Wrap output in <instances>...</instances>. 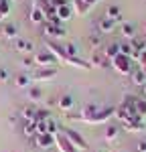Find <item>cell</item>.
Segmentation results:
<instances>
[{
  "mask_svg": "<svg viewBox=\"0 0 146 152\" xmlns=\"http://www.w3.org/2000/svg\"><path fill=\"white\" fill-rule=\"evenodd\" d=\"M116 107H97V105H85L79 112V122L85 124H106L114 116Z\"/></svg>",
  "mask_w": 146,
  "mask_h": 152,
  "instance_id": "obj_1",
  "label": "cell"
},
{
  "mask_svg": "<svg viewBox=\"0 0 146 152\" xmlns=\"http://www.w3.org/2000/svg\"><path fill=\"white\" fill-rule=\"evenodd\" d=\"M61 132H63V134L67 136V140L71 142L73 146L77 148V150H83V152L89 150V144L85 142V138L81 136V134H79V132H77V130H73V128H65V130H61Z\"/></svg>",
  "mask_w": 146,
  "mask_h": 152,
  "instance_id": "obj_2",
  "label": "cell"
},
{
  "mask_svg": "<svg viewBox=\"0 0 146 152\" xmlns=\"http://www.w3.org/2000/svg\"><path fill=\"white\" fill-rule=\"evenodd\" d=\"M112 67L118 71L120 75H130L132 73V59L120 53V55H116V57L112 59Z\"/></svg>",
  "mask_w": 146,
  "mask_h": 152,
  "instance_id": "obj_3",
  "label": "cell"
},
{
  "mask_svg": "<svg viewBox=\"0 0 146 152\" xmlns=\"http://www.w3.org/2000/svg\"><path fill=\"white\" fill-rule=\"evenodd\" d=\"M47 51H49V53H53L55 59H57V61H63V63L67 61V57H69V55H67V51H65V45H59V43H57V41H53V39L47 41Z\"/></svg>",
  "mask_w": 146,
  "mask_h": 152,
  "instance_id": "obj_4",
  "label": "cell"
},
{
  "mask_svg": "<svg viewBox=\"0 0 146 152\" xmlns=\"http://www.w3.org/2000/svg\"><path fill=\"white\" fill-rule=\"evenodd\" d=\"M43 33L47 37H51L53 41H55V39H63V37L67 35V31H65L61 24H51V23H43Z\"/></svg>",
  "mask_w": 146,
  "mask_h": 152,
  "instance_id": "obj_5",
  "label": "cell"
},
{
  "mask_svg": "<svg viewBox=\"0 0 146 152\" xmlns=\"http://www.w3.org/2000/svg\"><path fill=\"white\" fill-rule=\"evenodd\" d=\"M55 75H57V69H55V67H39V69L33 73L31 79H35V81H49V79H53Z\"/></svg>",
  "mask_w": 146,
  "mask_h": 152,
  "instance_id": "obj_6",
  "label": "cell"
},
{
  "mask_svg": "<svg viewBox=\"0 0 146 152\" xmlns=\"http://www.w3.org/2000/svg\"><path fill=\"white\" fill-rule=\"evenodd\" d=\"M55 146H57V150H59V152H77V148L67 140V136H65L61 130H59V134L55 136Z\"/></svg>",
  "mask_w": 146,
  "mask_h": 152,
  "instance_id": "obj_7",
  "label": "cell"
},
{
  "mask_svg": "<svg viewBox=\"0 0 146 152\" xmlns=\"http://www.w3.org/2000/svg\"><path fill=\"white\" fill-rule=\"evenodd\" d=\"M89 63H91V65H96V67H110V65H112V61L104 55V49H101V51H99V49H93Z\"/></svg>",
  "mask_w": 146,
  "mask_h": 152,
  "instance_id": "obj_8",
  "label": "cell"
},
{
  "mask_svg": "<svg viewBox=\"0 0 146 152\" xmlns=\"http://www.w3.org/2000/svg\"><path fill=\"white\" fill-rule=\"evenodd\" d=\"M57 59L53 53H49V51H41V53H36L35 55V63L39 67H53V63H55Z\"/></svg>",
  "mask_w": 146,
  "mask_h": 152,
  "instance_id": "obj_9",
  "label": "cell"
},
{
  "mask_svg": "<svg viewBox=\"0 0 146 152\" xmlns=\"http://www.w3.org/2000/svg\"><path fill=\"white\" fill-rule=\"evenodd\" d=\"M35 144L39 146V148H43V150H47V148H51V146H55V136L53 134H36L35 136Z\"/></svg>",
  "mask_w": 146,
  "mask_h": 152,
  "instance_id": "obj_10",
  "label": "cell"
},
{
  "mask_svg": "<svg viewBox=\"0 0 146 152\" xmlns=\"http://www.w3.org/2000/svg\"><path fill=\"white\" fill-rule=\"evenodd\" d=\"M124 128L128 130V132H144V118L134 116L132 120H128L124 124Z\"/></svg>",
  "mask_w": 146,
  "mask_h": 152,
  "instance_id": "obj_11",
  "label": "cell"
},
{
  "mask_svg": "<svg viewBox=\"0 0 146 152\" xmlns=\"http://www.w3.org/2000/svg\"><path fill=\"white\" fill-rule=\"evenodd\" d=\"M28 20H31L33 24H43L45 23V14H43V10H41L39 6L33 4V8H31V12H28Z\"/></svg>",
  "mask_w": 146,
  "mask_h": 152,
  "instance_id": "obj_12",
  "label": "cell"
},
{
  "mask_svg": "<svg viewBox=\"0 0 146 152\" xmlns=\"http://www.w3.org/2000/svg\"><path fill=\"white\" fill-rule=\"evenodd\" d=\"M97 26H99V33L108 35V33H112V31L116 28V20H112V18H108V16H104V18L97 23Z\"/></svg>",
  "mask_w": 146,
  "mask_h": 152,
  "instance_id": "obj_13",
  "label": "cell"
},
{
  "mask_svg": "<svg viewBox=\"0 0 146 152\" xmlns=\"http://www.w3.org/2000/svg\"><path fill=\"white\" fill-rule=\"evenodd\" d=\"M73 10L77 12L79 16H85L91 8H89V4H87L85 0H73Z\"/></svg>",
  "mask_w": 146,
  "mask_h": 152,
  "instance_id": "obj_14",
  "label": "cell"
},
{
  "mask_svg": "<svg viewBox=\"0 0 146 152\" xmlns=\"http://www.w3.org/2000/svg\"><path fill=\"white\" fill-rule=\"evenodd\" d=\"M104 55H106L110 61L116 57V55H120V43H110V45H106V47H104Z\"/></svg>",
  "mask_w": 146,
  "mask_h": 152,
  "instance_id": "obj_15",
  "label": "cell"
},
{
  "mask_svg": "<svg viewBox=\"0 0 146 152\" xmlns=\"http://www.w3.org/2000/svg\"><path fill=\"white\" fill-rule=\"evenodd\" d=\"M57 104H59V110H63V112H69V110H71L73 107V97L69 94H63L59 97V102H57Z\"/></svg>",
  "mask_w": 146,
  "mask_h": 152,
  "instance_id": "obj_16",
  "label": "cell"
},
{
  "mask_svg": "<svg viewBox=\"0 0 146 152\" xmlns=\"http://www.w3.org/2000/svg\"><path fill=\"white\" fill-rule=\"evenodd\" d=\"M71 14H73V8L69 6V4H65V6H59V8H57V18H59L61 23H63V20H69Z\"/></svg>",
  "mask_w": 146,
  "mask_h": 152,
  "instance_id": "obj_17",
  "label": "cell"
},
{
  "mask_svg": "<svg viewBox=\"0 0 146 152\" xmlns=\"http://www.w3.org/2000/svg\"><path fill=\"white\" fill-rule=\"evenodd\" d=\"M65 63H69L73 67H79V69H89V67H91L89 61H83V59H79V57H67Z\"/></svg>",
  "mask_w": 146,
  "mask_h": 152,
  "instance_id": "obj_18",
  "label": "cell"
},
{
  "mask_svg": "<svg viewBox=\"0 0 146 152\" xmlns=\"http://www.w3.org/2000/svg\"><path fill=\"white\" fill-rule=\"evenodd\" d=\"M20 116H23L24 122H35V118H36V107H35V105H26L23 112H20Z\"/></svg>",
  "mask_w": 146,
  "mask_h": 152,
  "instance_id": "obj_19",
  "label": "cell"
},
{
  "mask_svg": "<svg viewBox=\"0 0 146 152\" xmlns=\"http://www.w3.org/2000/svg\"><path fill=\"white\" fill-rule=\"evenodd\" d=\"M14 49H16V51H20V53H31V51L35 49V45H33V43H28V41L18 39V41L14 43Z\"/></svg>",
  "mask_w": 146,
  "mask_h": 152,
  "instance_id": "obj_20",
  "label": "cell"
},
{
  "mask_svg": "<svg viewBox=\"0 0 146 152\" xmlns=\"http://www.w3.org/2000/svg\"><path fill=\"white\" fill-rule=\"evenodd\" d=\"M23 132H24V136L35 138V136H36V126H35V122H24V124H23Z\"/></svg>",
  "mask_w": 146,
  "mask_h": 152,
  "instance_id": "obj_21",
  "label": "cell"
},
{
  "mask_svg": "<svg viewBox=\"0 0 146 152\" xmlns=\"http://www.w3.org/2000/svg\"><path fill=\"white\" fill-rule=\"evenodd\" d=\"M136 114L140 118L146 116V97H138V102H136Z\"/></svg>",
  "mask_w": 146,
  "mask_h": 152,
  "instance_id": "obj_22",
  "label": "cell"
},
{
  "mask_svg": "<svg viewBox=\"0 0 146 152\" xmlns=\"http://www.w3.org/2000/svg\"><path fill=\"white\" fill-rule=\"evenodd\" d=\"M47 120H51V110H39V107H36L35 122H47Z\"/></svg>",
  "mask_w": 146,
  "mask_h": 152,
  "instance_id": "obj_23",
  "label": "cell"
},
{
  "mask_svg": "<svg viewBox=\"0 0 146 152\" xmlns=\"http://www.w3.org/2000/svg\"><path fill=\"white\" fill-rule=\"evenodd\" d=\"M134 24H130V23H124L122 24V35L126 37V39H134Z\"/></svg>",
  "mask_w": 146,
  "mask_h": 152,
  "instance_id": "obj_24",
  "label": "cell"
},
{
  "mask_svg": "<svg viewBox=\"0 0 146 152\" xmlns=\"http://www.w3.org/2000/svg\"><path fill=\"white\" fill-rule=\"evenodd\" d=\"M120 53L132 59V55H134V47H132V43H120Z\"/></svg>",
  "mask_w": 146,
  "mask_h": 152,
  "instance_id": "obj_25",
  "label": "cell"
},
{
  "mask_svg": "<svg viewBox=\"0 0 146 152\" xmlns=\"http://www.w3.org/2000/svg\"><path fill=\"white\" fill-rule=\"evenodd\" d=\"M108 18H112V20H120L122 14H120V8L118 6H108V14H106Z\"/></svg>",
  "mask_w": 146,
  "mask_h": 152,
  "instance_id": "obj_26",
  "label": "cell"
},
{
  "mask_svg": "<svg viewBox=\"0 0 146 152\" xmlns=\"http://www.w3.org/2000/svg\"><path fill=\"white\" fill-rule=\"evenodd\" d=\"M132 81L136 83V85H146V77H144V73H142V69H138L136 73H132Z\"/></svg>",
  "mask_w": 146,
  "mask_h": 152,
  "instance_id": "obj_27",
  "label": "cell"
},
{
  "mask_svg": "<svg viewBox=\"0 0 146 152\" xmlns=\"http://www.w3.org/2000/svg\"><path fill=\"white\" fill-rule=\"evenodd\" d=\"M41 97H43V91H41L39 87H31V89H28V99H31V102H39Z\"/></svg>",
  "mask_w": 146,
  "mask_h": 152,
  "instance_id": "obj_28",
  "label": "cell"
},
{
  "mask_svg": "<svg viewBox=\"0 0 146 152\" xmlns=\"http://www.w3.org/2000/svg\"><path fill=\"white\" fill-rule=\"evenodd\" d=\"M116 136H118V126H108V128H106V134H104V138L110 142V140H114Z\"/></svg>",
  "mask_w": 146,
  "mask_h": 152,
  "instance_id": "obj_29",
  "label": "cell"
},
{
  "mask_svg": "<svg viewBox=\"0 0 146 152\" xmlns=\"http://www.w3.org/2000/svg\"><path fill=\"white\" fill-rule=\"evenodd\" d=\"M2 35L6 37V39H14V37H16V26H12V24H6V26L2 28Z\"/></svg>",
  "mask_w": 146,
  "mask_h": 152,
  "instance_id": "obj_30",
  "label": "cell"
},
{
  "mask_svg": "<svg viewBox=\"0 0 146 152\" xmlns=\"http://www.w3.org/2000/svg\"><path fill=\"white\" fill-rule=\"evenodd\" d=\"M47 132H49V134H53V136L59 134V126H57L55 120H47Z\"/></svg>",
  "mask_w": 146,
  "mask_h": 152,
  "instance_id": "obj_31",
  "label": "cell"
},
{
  "mask_svg": "<svg viewBox=\"0 0 146 152\" xmlns=\"http://www.w3.org/2000/svg\"><path fill=\"white\" fill-rule=\"evenodd\" d=\"M8 14H10V2H8V0H4V2L0 4V16H2V18H6Z\"/></svg>",
  "mask_w": 146,
  "mask_h": 152,
  "instance_id": "obj_32",
  "label": "cell"
},
{
  "mask_svg": "<svg viewBox=\"0 0 146 152\" xmlns=\"http://www.w3.org/2000/svg\"><path fill=\"white\" fill-rule=\"evenodd\" d=\"M28 81H31L28 75H18V77H16V87H26Z\"/></svg>",
  "mask_w": 146,
  "mask_h": 152,
  "instance_id": "obj_33",
  "label": "cell"
},
{
  "mask_svg": "<svg viewBox=\"0 0 146 152\" xmlns=\"http://www.w3.org/2000/svg\"><path fill=\"white\" fill-rule=\"evenodd\" d=\"M65 51H67L69 57H77V47H75L73 43H67V45H65Z\"/></svg>",
  "mask_w": 146,
  "mask_h": 152,
  "instance_id": "obj_34",
  "label": "cell"
},
{
  "mask_svg": "<svg viewBox=\"0 0 146 152\" xmlns=\"http://www.w3.org/2000/svg\"><path fill=\"white\" fill-rule=\"evenodd\" d=\"M36 134H47V122H35Z\"/></svg>",
  "mask_w": 146,
  "mask_h": 152,
  "instance_id": "obj_35",
  "label": "cell"
},
{
  "mask_svg": "<svg viewBox=\"0 0 146 152\" xmlns=\"http://www.w3.org/2000/svg\"><path fill=\"white\" fill-rule=\"evenodd\" d=\"M33 63H35V59H28V57H24V59H23V65H24V67H31Z\"/></svg>",
  "mask_w": 146,
  "mask_h": 152,
  "instance_id": "obj_36",
  "label": "cell"
},
{
  "mask_svg": "<svg viewBox=\"0 0 146 152\" xmlns=\"http://www.w3.org/2000/svg\"><path fill=\"white\" fill-rule=\"evenodd\" d=\"M89 43H91V45H93V47H97V45H99V37H89Z\"/></svg>",
  "mask_w": 146,
  "mask_h": 152,
  "instance_id": "obj_37",
  "label": "cell"
},
{
  "mask_svg": "<svg viewBox=\"0 0 146 152\" xmlns=\"http://www.w3.org/2000/svg\"><path fill=\"white\" fill-rule=\"evenodd\" d=\"M8 79V73H6V69H0V81H6Z\"/></svg>",
  "mask_w": 146,
  "mask_h": 152,
  "instance_id": "obj_38",
  "label": "cell"
},
{
  "mask_svg": "<svg viewBox=\"0 0 146 152\" xmlns=\"http://www.w3.org/2000/svg\"><path fill=\"white\" fill-rule=\"evenodd\" d=\"M138 150H140V152H146V142H140V144H138Z\"/></svg>",
  "mask_w": 146,
  "mask_h": 152,
  "instance_id": "obj_39",
  "label": "cell"
},
{
  "mask_svg": "<svg viewBox=\"0 0 146 152\" xmlns=\"http://www.w3.org/2000/svg\"><path fill=\"white\" fill-rule=\"evenodd\" d=\"M85 2L89 4V8H93V6H96V4H97V2H99V0H85Z\"/></svg>",
  "mask_w": 146,
  "mask_h": 152,
  "instance_id": "obj_40",
  "label": "cell"
},
{
  "mask_svg": "<svg viewBox=\"0 0 146 152\" xmlns=\"http://www.w3.org/2000/svg\"><path fill=\"white\" fill-rule=\"evenodd\" d=\"M142 43H144V45H146V35H144V37H142Z\"/></svg>",
  "mask_w": 146,
  "mask_h": 152,
  "instance_id": "obj_41",
  "label": "cell"
},
{
  "mask_svg": "<svg viewBox=\"0 0 146 152\" xmlns=\"http://www.w3.org/2000/svg\"><path fill=\"white\" fill-rule=\"evenodd\" d=\"M142 73H144V77H146V67H142Z\"/></svg>",
  "mask_w": 146,
  "mask_h": 152,
  "instance_id": "obj_42",
  "label": "cell"
},
{
  "mask_svg": "<svg viewBox=\"0 0 146 152\" xmlns=\"http://www.w3.org/2000/svg\"><path fill=\"white\" fill-rule=\"evenodd\" d=\"M144 94H146V85H144Z\"/></svg>",
  "mask_w": 146,
  "mask_h": 152,
  "instance_id": "obj_43",
  "label": "cell"
},
{
  "mask_svg": "<svg viewBox=\"0 0 146 152\" xmlns=\"http://www.w3.org/2000/svg\"><path fill=\"white\" fill-rule=\"evenodd\" d=\"M2 2H4V0H0V4H2Z\"/></svg>",
  "mask_w": 146,
  "mask_h": 152,
  "instance_id": "obj_44",
  "label": "cell"
},
{
  "mask_svg": "<svg viewBox=\"0 0 146 152\" xmlns=\"http://www.w3.org/2000/svg\"><path fill=\"white\" fill-rule=\"evenodd\" d=\"M0 20H2V16H0Z\"/></svg>",
  "mask_w": 146,
  "mask_h": 152,
  "instance_id": "obj_45",
  "label": "cell"
},
{
  "mask_svg": "<svg viewBox=\"0 0 146 152\" xmlns=\"http://www.w3.org/2000/svg\"><path fill=\"white\" fill-rule=\"evenodd\" d=\"M144 26H146V24H144Z\"/></svg>",
  "mask_w": 146,
  "mask_h": 152,
  "instance_id": "obj_46",
  "label": "cell"
}]
</instances>
